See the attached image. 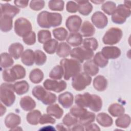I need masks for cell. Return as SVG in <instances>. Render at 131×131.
Returning a JSON list of instances; mask_svg holds the SVG:
<instances>
[{
	"label": "cell",
	"mask_w": 131,
	"mask_h": 131,
	"mask_svg": "<svg viewBox=\"0 0 131 131\" xmlns=\"http://www.w3.org/2000/svg\"><path fill=\"white\" fill-rule=\"evenodd\" d=\"M23 40L27 45H33L36 42V34L34 31H31L23 37Z\"/></svg>",
	"instance_id": "cell-49"
},
{
	"label": "cell",
	"mask_w": 131,
	"mask_h": 131,
	"mask_svg": "<svg viewBox=\"0 0 131 131\" xmlns=\"http://www.w3.org/2000/svg\"><path fill=\"white\" fill-rule=\"evenodd\" d=\"M85 130H100L99 126L96 124H90L86 126H85Z\"/></svg>",
	"instance_id": "cell-55"
},
{
	"label": "cell",
	"mask_w": 131,
	"mask_h": 131,
	"mask_svg": "<svg viewBox=\"0 0 131 131\" xmlns=\"http://www.w3.org/2000/svg\"><path fill=\"white\" fill-rule=\"evenodd\" d=\"M130 8L124 4H120L116 8L111 19L114 23L121 25L125 22L126 18L130 16Z\"/></svg>",
	"instance_id": "cell-5"
},
{
	"label": "cell",
	"mask_w": 131,
	"mask_h": 131,
	"mask_svg": "<svg viewBox=\"0 0 131 131\" xmlns=\"http://www.w3.org/2000/svg\"><path fill=\"white\" fill-rule=\"evenodd\" d=\"M64 74V71L61 66L57 65L54 67L49 73V77L53 79L60 80Z\"/></svg>",
	"instance_id": "cell-41"
},
{
	"label": "cell",
	"mask_w": 131,
	"mask_h": 131,
	"mask_svg": "<svg viewBox=\"0 0 131 131\" xmlns=\"http://www.w3.org/2000/svg\"><path fill=\"white\" fill-rule=\"evenodd\" d=\"M56 122L55 119L51 116V115L48 114H43L41 115L40 118L39 119V123L40 124H44L47 123H51V124H54Z\"/></svg>",
	"instance_id": "cell-52"
},
{
	"label": "cell",
	"mask_w": 131,
	"mask_h": 131,
	"mask_svg": "<svg viewBox=\"0 0 131 131\" xmlns=\"http://www.w3.org/2000/svg\"><path fill=\"white\" fill-rule=\"evenodd\" d=\"M78 6V11L82 15H89L93 10V6L89 1H76Z\"/></svg>",
	"instance_id": "cell-18"
},
{
	"label": "cell",
	"mask_w": 131,
	"mask_h": 131,
	"mask_svg": "<svg viewBox=\"0 0 131 131\" xmlns=\"http://www.w3.org/2000/svg\"><path fill=\"white\" fill-rule=\"evenodd\" d=\"M58 46L57 40L55 39H51L44 43L43 46V50L49 54H54L57 50Z\"/></svg>",
	"instance_id": "cell-36"
},
{
	"label": "cell",
	"mask_w": 131,
	"mask_h": 131,
	"mask_svg": "<svg viewBox=\"0 0 131 131\" xmlns=\"http://www.w3.org/2000/svg\"><path fill=\"white\" fill-rule=\"evenodd\" d=\"M80 32L84 37H91L95 34V28L90 22L85 21L81 27Z\"/></svg>",
	"instance_id": "cell-27"
},
{
	"label": "cell",
	"mask_w": 131,
	"mask_h": 131,
	"mask_svg": "<svg viewBox=\"0 0 131 131\" xmlns=\"http://www.w3.org/2000/svg\"><path fill=\"white\" fill-rule=\"evenodd\" d=\"M45 5V2L43 0H33L30 3V8L34 11H39L42 9Z\"/></svg>",
	"instance_id": "cell-50"
},
{
	"label": "cell",
	"mask_w": 131,
	"mask_h": 131,
	"mask_svg": "<svg viewBox=\"0 0 131 131\" xmlns=\"http://www.w3.org/2000/svg\"><path fill=\"white\" fill-rule=\"evenodd\" d=\"M14 4L16 6L19 8H24L28 6L29 1H14Z\"/></svg>",
	"instance_id": "cell-54"
},
{
	"label": "cell",
	"mask_w": 131,
	"mask_h": 131,
	"mask_svg": "<svg viewBox=\"0 0 131 131\" xmlns=\"http://www.w3.org/2000/svg\"><path fill=\"white\" fill-rule=\"evenodd\" d=\"M59 103L66 108H70L73 103L74 97L73 94L69 92H64L58 96Z\"/></svg>",
	"instance_id": "cell-16"
},
{
	"label": "cell",
	"mask_w": 131,
	"mask_h": 131,
	"mask_svg": "<svg viewBox=\"0 0 131 131\" xmlns=\"http://www.w3.org/2000/svg\"><path fill=\"white\" fill-rule=\"evenodd\" d=\"M82 23V19L77 15H71L68 17L66 26L71 33L77 32L79 31Z\"/></svg>",
	"instance_id": "cell-12"
},
{
	"label": "cell",
	"mask_w": 131,
	"mask_h": 131,
	"mask_svg": "<svg viewBox=\"0 0 131 131\" xmlns=\"http://www.w3.org/2000/svg\"><path fill=\"white\" fill-rule=\"evenodd\" d=\"M38 41L39 43H45L51 39V34L50 31L47 30H41L37 34Z\"/></svg>",
	"instance_id": "cell-46"
},
{
	"label": "cell",
	"mask_w": 131,
	"mask_h": 131,
	"mask_svg": "<svg viewBox=\"0 0 131 131\" xmlns=\"http://www.w3.org/2000/svg\"><path fill=\"white\" fill-rule=\"evenodd\" d=\"M93 86L98 91H104L107 88V81L102 75L96 76L93 80Z\"/></svg>",
	"instance_id": "cell-23"
},
{
	"label": "cell",
	"mask_w": 131,
	"mask_h": 131,
	"mask_svg": "<svg viewBox=\"0 0 131 131\" xmlns=\"http://www.w3.org/2000/svg\"><path fill=\"white\" fill-rule=\"evenodd\" d=\"M56 128L58 130H69L70 129H68L62 124H58L56 126Z\"/></svg>",
	"instance_id": "cell-57"
},
{
	"label": "cell",
	"mask_w": 131,
	"mask_h": 131,
	"mask_svg": "<svg viewBox=\"0 0 131 131\" xmlns=\"http://www.w3.org/2000/svg\"><path fill=\"white\" fill-rule=\"evenodd\" d=\"M77 122V118L73 116L72 115H71L70 113H67L62 119V123L63 125L68 127H70L72 125H74Z\"/></svg>",
	"instance_id": "cell-48"
},
{
	"label": "cell",
	"mask_w": 131,
	"mask_h": 131,
	"mask_svg": "<svg viewBox=\"0 0 131 131\" xmlns=\"http://www.w3.org/2000/svg\"><path fill=\"white\" fill-rule=\"evenodd\" d=\"M66 10L69 13H76L78 10V6L76 2L69 1L66 5Z\"/></svg>",
	"instance_id": "cell-53"
},
{
	"label": "cell",
	"mask_w": 131,
	"mask_h": 131,
	"mask_svg": "<svg viewBox=\"0 0 131 131\" xmlns=\"http://www.w3.org/2000/svg\"><path fill=\"white\" fill-rule=\"evenodd\" d=\"M26 74L25 69L20 64H16L9 69L3 71V78L6 82H14L16 80L24 78Z\"/></svg>",
	"instance_id": "cell-3"
},
{
	"label": "cell",
	"mask_w": 131,
	"mask_h": 131,
	"mask_svg": "<svg viewBox=\"0 0 131 131\" xmlns=\"http://www.w3.org/2000/svg\"><path fill=\"white\" fill-rule=\"evenodd\" d=\"M95 120V114L94 113L87 111L83 115L79 118L78 121L79 124H81L82 126H86L94 122Z\"/></svg>",
	"instance_id": "cell-35"
},
{
	"label": "cell",
	"mask_w": 131,
	"mask_h": 131,
	"mask_svg": "<svg viewBox=\"0 0 131 131\" xmlns=\"http://www.w3.org/2000/svg\"><path fill=\"white\" fill-rule=\"evenodd\" d=\"M122 35V31L120 28L112 27L105 32L102 38V41L105 45H115L120 41Z\"/></svg>",
	"instance_id": "cell-7"
},
{
	"label": "cell",
	"mask_w": 131,
	"mask_h": 131,
	"mask_svg": "<svg viewBox=\"0 0 131 131\" xmlns=\"http://www.w3.org/2000/svg\"><path fill=\"white\" fill-rule=\"evenodd\" d=\"M32 25L27 18L20 17L14 23V31L15 33L20 37H24L28 33L32 31Z\"/></svg>",
	"instance_id": "cell-9"
},
{
	"label": "cell",
	"mask_w": 131,
	"mask_h": 131,
	"mask_svg": "<svg viewBox=\"0 0 131 131\" xmlns=\"http://www.w3.org/2000/svg\"><path fill=\"white\" fill-rule=\"evenodd\" d=\"M54 37L58 40H64L68 36V31L63 27H59L54 29L52 31Z\"/></svg>",
	"instance_id": "cell-40"
},
{
	"label": "cell",
	"mask_w": 131,
	"mask_h": 131,
	"mask_svg": "<svg viewBox=\"0 0 131 131\" xmlns=\"http://www.w3.org/2000/svg\"><path fill=\"white\" fill-rule=\"evenodd\" d=\"M8 51L10 55L13 58L15 59H18L23 53L24 47L20 43H13L10 46Z\"/></svg>",
	"instance_id": "cell-19"
},
{
	"label": "cell",
	"mask_w": 131,
	"mask_h": 131,
	"mask_svg": "<svg viewBox=\"0 0 131 131\" xmlns=\"http://www.w3.org/2000/svg\"><path fill=\"white\" fill-rule=\"evenodd\" d=\"M19 104L21 108L25 111H31L36 107L35 101L29 96L22 97L20 100Z\"/></svg>",
	"instance_id": "cell-21"
},
{
	"label": "cell",
	"mask_w": 131,
	"mask_h": 131,
	"mask_svg": "<svg viewBox=\"0 0 131 131\" xmlns=\"http://www.w3.org/2000/svg\"><path fill=\"white\" fill-rule=\"evenodd\" d=\"M124 5H125V6L130 8V1H125L124 2Z\"/></svg>",
	"instance_id": "cell-59"
},
{
	"label": "cell",
	"mask_w": 131,
	"mask_h": 131,
	"mask_svg": "<svg viewBox=\"0 0 131 131\" xmlns=\"http://www.w3.org/2000/svg\"><path fill=\"white\" fill-rule=\"evenodd\" d=\"M56 100L57 97L56 95L50 92H48L47 96L41 102L45 105H51L55 103L56 101Z\"/></svg>",
	"instance_id": "cell-51"
},
{
	"label": "cell",
	"mask_w": 131,
	"mask_h": 131,
	"mask_svg": "<svg viewBox=\"0 0 131 131\" xmlns=\"http://www.w3.org/2000/svg\"><path fill=\"white\" fill-rule=\"evenodd\" d=\"M64 6V2L62 0H51L48 3V7L52 11H62Z\"/></svg>",
	"instance_id": "cell-42"
},
{
	"label": "cell",
	"mask_w": 131,
	"mask_h": 131,
	"mask_svg": "<svg viewBox=\"0 0 131 131\" xmlns=\"http://www.w3.org/2000/svg\"><path fill=\"white\" fill-rule=\"evenodd\" d=\"M41 85H37L35 86L32 91V94L37 100L42 101L46 97L48 91Z\"/></svg>",
	"instance_id": "cell-34"
},
{
	"label": "cell",
	"mask_w": 131,
	"mask_h": 131,
	"mask_svg": "<svg viewBox=\"0 0 131 131\" xmlns=\"http://www.w3.org/2000/svg\"><path fill=\"white\" fill-rule=\"evenodd\" d=\"M97 122L103 127H109L113 124V120L111 116L105 113H100L96 117Z\"/></svg>",
	"instance_id": "cell-24"
},
{
	"label": "cell",
	"mask_w": 131,
	"mask_h": 131,
	"mask_svg": "<svg viewBox=\"0 0 131 131\" xmlns=\"http://www.w3.org/2000/svg\"><path fill=\"white\" fill-rule=\"evenodd\" d=\"M1 66L2 68H7L12 66L14 63L12 57L7 53H3L1 55Z\"/></svg>",
	"instance_id": "cell-39"
},
{
	"label": "cell",
	"mask_w": 131,
	"mask_h": 131,
	"mask_svg": "<svg viewBox=\"0 0 131 131\" xmlns=\"http://www.w3.org/2000/svg\"><path fill=\"white\" fill-rule=\"evenodd\" d=\"M92 81L91 77L85 72L79 73L72 78V85L74 89L81 91L89 85Z\"/></svg>",
	"instance_id": "cell-6"
},
{
	"label": "cell",
	"mask_w": 131,
	"mask_h": 131,
	"mask_svg": "<svg viewBox=\"0 0 131 131\" xmlns=\"http://www.w3.org/2000/svg\"><path fill=\"white\" fill-rule=\"evenodd\" d=\"M72 130H84V128L83 126L79 124H77L73 126L72 128L71 129Z\"/></svg>",
	"instance_id": "cell-56"
},
{
	"label": "cell",
	"mask_w": 131,
	"mask_h": 131,
	"mask_svg": "<svg viewBox=\"0 0 131 131\" xmlns=\"http://www.w3.org/2000/svg\"><path fill=\"white\" fill-rule=\"evenodd\" d=\"M6 112V107L2 104V103H1V116H2Z\"/></svg>",
	"instance_id": "cell-58"
},
{
	"label": "cell",
	"mask_w": 131,
	"mask_h": 131,
	"mask_svg": "<svg viewBox=\"0 0 131 131\" xmlns=\"http://www.w3.org/2000/svg\"><path fill=\"white\" fill-rule=\"evenodd\" d=\"M116 8V4L112 1H107L101 6L102 10L108 15H112Z\"/></svg>",
	"instance_id": "cell-44"
},
{
	"label": "cell",
	"mask_w": 131,
	"mask_h": 131,
	"mask_svg": "<svg viewBox=\"0 0 131 131\" xmlns=\"http://www.w3.org/2000/svg\"><path fill=\"white\" fill-rule=\"evenodd\" d=\"M130 123V117L128 114H123L115 121L117 126L121 128H127Z\"/></svg>",
	"instance_id": "cell-37"
},
{
	"label": "cell",
	"mask_w": 131,
	"mask_h": 131,
	"mask_svg": "<svg viewBox=\"0 0 131 131\" xmlns=\"http://www.w3.org/2000/svg\"><path fill=\"white\" fill-rule=\"evenodd\" d=\"M108 111L112 116L115 117H119L124 114L125 112V108L120 104L115 103L111 104L109 106Z\"/></svg>",
	"instance_id": "cell-32"
},
{
	"label": "cell",
	"mask_w": 131,
	"mask_h": 131,
	"mask_svg": "<svg viewBox=\"0 0 131 131\" xmlns=\"http://www.w3.org/2000/svg\"><path fill=\"white\" fill-rule=\"evenodd\" d=\"M91 20L93 24L98 29L104 28L108 24V18L101 11L95 12L92 16Z\"/></svg>",
	"instance_id": "cell-13"
},
{
	"label": "cell",
	"mask_w": 131,
	"mask_h": 131,
	"mask_svg": "<svg viewBox=\"0 0 131 131\" xmlns=\"http://www.w3.org/2000/svg\"><path fill=\"white\" fill-rule=\"evenodd\" d=\"M60 64L63 69V77L66 80H69L81 71L80 62L74 59L63 58L60 61Z\"/></svg>",
	"instance_id": "cell-2"
},
{
	"label": "cell",
	"mask_w": 131,
	"mask_h": 131,
	"mask_svg": "<svg viewBox=\"0 0 131 131\" xmlns=\"http://www.w3.org/2000/svg\"><path fill=\"white\" fill-rule=\"evenodd\" d=\"M1 30L4 32L10 31L13 27V18L5 15H1Z\"/></svg>",
	"instance_id": "cell-20"
},
{
	"label": "cell",
	"mask_w": 131,
	"mask_h": 131,
	"mask_svg": "<svg viewBox=\"0 0 131 131\" xmlns=\"http://www.w3.org/2000/svg\"><path fill=\"white\" fill-rule=\"evenodd\" d=\"M47 113L52 116L55 117L57 119L61 118L63 114V110L57 104H51L47 107Z\"/></svg>",
	"instance_id": "cell-29"
},
{
	"label": "cell",
	"mask_w": 131,
	"mask_h": 131,
	"mask_svg": "<svg viewBox=\"0 0 131 131\" xmlns=\"http://www.w3.org/2000/svg\"><path fill=\"white\" fill-rule=\"evenodd\" d=\"M93 3H95L96 4H99L100 3H103L104 1H91Z\"/></svg>",
	"instance_id": "cell-60"
},
{
	"label": "cell",
	"mask_w": 131,
	"mask_h": 131,
	"mask_svg": "<svg viewBox=\"0 0 131 131\" xmlns=\"http://www.w3.org/2000/svg\"><path fill=\"white\" fill-rule=\"evenodd\" d=\"M14 92L18 95H22L27 93L29 89V85L26 80L16 82L13 84Z\"/></svg>",
	"instance_id": "cell-26"
},
{
	"label": "cell",
	"mask_w": 131,
	"mask_h": 131,
	"mask_svg": "<svg viewBox=\"0 0 131 131\" xmlns=\"http://www.w3.org/2000/svg\"><path fill=\"white\" fill-rule=\"evenodd\" d=\"M34 58L35 54L33 51L31 49H27L23 52L21 55V61L24 64L27 66H31L34 63Z\"/></svg>",
	"instance_id": "cell-22"
},
{
	"label": "cell",
	"mask_w": 131,
	"mask_h": 131,
	"mask_svg": "<svg viewBox=\"0 0 131 131\" xmlns=\"http://www.w3.org/2000/svg\"><path fill=\"white\" fill-rule=\"evenodd\" d=\"M43 73L38 68L32 70L29 74L30 80L32 83L35 84L40 83L43 80Z\"/></svg>",
	"instance_id": "cell-33"
},
{
	"label": "cell",
	"mask_w": 131,
	"mask_h": 131,
	"mask_svg": "<svg viewBox=\"0 0 131 131\" xmlns=\"http://www.w3.org/2000/svg\"><path fill=\"white\" fill-rule=\"evenodd\" d=\"M62 17L59 13L49 12L42 11L40 12L37 17L38 25L43 28L56 27L61 25Z\"/></svg>",
	"instance_id": "cell-1"
},
{
	"label": "cell",
	"mask_w": 131,
	"mask_h": 131,
	"mask_svg": "<svg viewBox=\"0 0 131 131\" xmlns=\"http://www.w3.org/2000/svg\"><path fill=\"white\" fill-rule=\"evenodd\" d=\"M44 88L48 91H53L56 93H60L67 88V83L64 80L59 81L55 80L46 79L43 83Z\"/></svg>",
	"instance_id": "cell-11"
},
{
	"label": "cell",
	"mask_w": 131,
	"mask_h": 131,
	"mask_svg": "<svg viewBox=\"0 0 131 131\" xmlns=\"http://www.w3.org/2000/svg\"><path fill=\"white\" fill-rule=\"evenodd\" d=\"M83 47L89 49L92 51H95L98 47V43L97 39L95 38H85L82 41Z\"/></svg>",
	"instance_id": "cell-43"
},
{
	"label": "cell",
	"mask_w": 131,
	"mask_h": 131,
	"mask_svg": "<svg viewBox=\"0 0 131 131\" xmlns=\"http://www.w3.org/2000/svg\"><path fill=\"white\" fill-rule=\"evenodd\" d=\"M21 123L20 116L14 113H10L5 118V124L7 127L11 129L17 127Z\"/></svg>",
	"instance_id": "cell-17"
},
{
	"label": "cell",
	"mask_w": 131,
	"mask_h": 131,
	"mask_svg": "<svg viewBox=\"0 0 131 131\" xmlns=\"http://www.w3.org/2000/svg\"><path fill=\"white\" fill-rule=\"evenodd\" d=\"M93 60L98 67L101 68L106 67L108 62V59L102 55L101 52H98L95 55Z\"/></svg>",
	"instance_id": "cell-38"
},
{
	"label": "cell",
	"mask_w": 131,
	"mask_h": 131,
	"mask_svg": "<svg viewBox=\"0 0 131 131\" xmlns=\"http://www.w3.org/2000/svg\"><path fill=\"white\" fill-rule=\"evenodd\" d=\"M71 47L65 42H61L59 43L57 50L56 54L60 57H66L68 56L71 53Z\"/></svg>",
	"instance_id": "cell-31"
},
{
	"label": "cell",
	"mask_w": 131,
	"mask_h": 131,
	"mask_svg": "<svg viewBox=\"0 0 131 131\" xmlns=\"http://www.w3.org/2000/svg\"><path fill=\"white\" fill-rule=\"evenodd\" d=\"M67 41L72 46H79L82 43V36L78 32L71 33L67 39Z\"/></svg>",
	"instance_id": "cell-25"
},
{
	"label": "cell",
	"mask_w": 131,
	"mask_h": 131,
	"mask_svg": "<svg viewBox=\"0 0 131 131\" xmlns=\"http://www.w3.org/2000/svg\"><path fill=\"white\" fill-rule=\"evenodd\" d=\"M70 55L80 63H82L84 60L91 59L94 56V52L93 51L82 46L72 49Z\"/></svg>",
	"instance_id": "cell-8"
},
{
	"label": "cell",
	"mask_w": 131,
	"mask_h": 131,
	"mask_svg": "<svg viewBox=\"0 0 131 131\" xmlns=\"http://www.w3.org/2000/svg\"><path fill=\"white\" fill-rule=\"evenodd\" d=\"M95 99V94L89 93H84L83 94H78L75 96V102L78 106L82 107H89L90 109L93 105Z\"/></svg>",
	"instance_id": "cell-10"
},
{
	"label": "cell",
	"mask_w": 131,
	"mask_h": 131,
	"mask_svg": "<svg viewBox=\"0 0 131 131\" xmlns=\"http://www.w3.org/2000/svg\"><path fill=\"white\" fill-rule=\"evenodd\" d=\"M34 62L37 66H42L45 63L47 60V56L45 53L39 50H35L34 52Z\"/></svg>",
	"instance_id": "cell-45"
},
{
	"label": "cell",
	"mask_w": 131,
	"mask_h": 131,
	"mask_svg": "<svg viewBox=\"0 0 131 131\" xmlns=\"http://www.w3.org/2000/svg\"><path fill=\"white\" fill-rule=\"evenodd\" d=\"M19 11V8L10 4H1V15H5L13 18Z\"/></svg>",
	"instance_id": "cell-15"
},
{
	"label": "cell",
	"mask_w": 131,
	"mask_h": 131,
	"mask_svg": "<svg viewBox=\"0 0 131 131\" xmlns=\"http://www.w3.org/2000/svg\"><path fill=\"white\" fill-rule=\"evenodd\" d=\"M101 53L107 59H115L121 55V50L116 46H106L101 50Z\"/></svg>",
	"instance_id": "cell-14"
},
{
	"label": "cell",
	"mask_w": 131,
	"mask_h": 131,
	"mask_svg": "<svg viewBox=\"0 0 131 131\" xmlns=\"http://www.w3.org/2000/svg\"><path fill=\"white\" fill-rule=\"evenodd\" d=\"M13 84L9 83H4L1 85V101L6 106L10 107L13 104L15 100L14 93Z\"/></svg>",
	"instance_id": "cell-4"
},
{
	"label": "cell",
	"mask_w": 131,
	"mask_h": 131,
	"mask_svg": "<svg viewBox=\"0 0 131 131\" xmlns=\"http://www.w3.org/2000/svg\"><path fill=\"white\" fill-rule=\"evenodd\" d=\"M87 110L78 105H74L72 107L70 110V113L75 117L77 119L80 118L82 115H83L86 112Z\"/></svg>",
	"instance_id": "cell-47"
},
{
	"label": "cell",
	"mask_w": 131,
	"mask_h": 131,
	"mask_svg": "<svg viewBox=\"0 0 131 131\" xmlns=\"http://www.w3.org/2000/svg\"><path fill=\"white\" fill-rule=\"evenodd\" d=\"M41 116V113L39 110H33L27 114L26 117L27 121L29 124L36 125L38 124Z\"/></svg>",
	"instance_id": "cell-30"
},
{
	"label": "cell",
	"mask_w": 131,
	"mask_h": 131,
	"mask_svg": "<svg viewBox=\"0 0 131 131\" xmlns=\"http://www.w3.org/2000/svg\"><path fill=\"white\" fill-rule=\"evenodd\" d=\"M83 70L85 73L92 76L96 75L99 71L98 67L92 60H88L84 63Z\"/></svg>",
	"instance_id": "cell-28"
}]
</instances>
